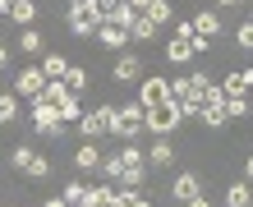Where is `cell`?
<instances>
[{
  "label": "cell",
  "instance_id": "6da1fadb",
  "mask_svg": "<svg viewBox=\"0 0 253 207\" xmlns=\"http://www.w3.org/2000/svg\"><path fill=\"white\" fill-rule=\"evenodd\" d=\"M147 129V111H143V101L133 97L129 106H115L111 111V138H120V143H138V134Z\"/></svg>",
  "mask_w": 253,
  "mask_h": 207
},
{
  "label": "cell",
  "instance_id": "7a4b0ae2",
  "mask_svg": "<svg viewBox=\"0 0 253 207\" xmlns=\"http://www.w3.org/2000/svg\"><path fill=\"white\" fill-rule=\"evenodd\" d=\"M65 23H69V33H79V37H92L101 23H106V9H101V0H69V9H65Z\"/></svg>",
  "mask_w": 253,
  "mask_h": 207
},
{
  "label": "cell",
  "instance_id": "3957f363",
  "mask_svg": "<svg viewBox=\"0 0 253 207\" xmlns=\"http://www.w3.org/2000/svg\"><path fill=\"white\" fill-rule=\"evenodd\" d=\"M138 101H143V111L166 106V101H170V79H166V74H143V79H138Z\"/></svg>",
  "mask_w": 253,
  "mask_h": 207
},
{
  "label": "cell",
  "instance_id": "277c9868",
  "mask_svg": "<svg viewBox=\"0 0 253 207\" xmlns=\"http://www.w3.org/2000/svg\"><path fill=\"white\" fill-rule=\"evenodd\" d=\"M46 83H51V79H46V69H42V65H28V69H19V74H14V83H9V87H14V92H19L23 101H33V97H42V92H46Z\"/></svg>",
  "mask_w": 253,
  "mask_h": 207
},
{
  "label": "cell",
  "instance_id": "5b68a950",
  "mask_svg": "<svg viewBox=\"0 0 253 207\" xmlns=\"http://www.w3.org/2000/svg\"><path fill=\"white\" fill-rule=\"evenodd\" d=\"M180 124H184V115H180V106H175V101L147 111V134H175Z\"/></svg>",
  "mask_w": 253,
  "mask_h": 207
},
{
  "label": "cell",
  "instance_id": "8992f818",
  "mask_svg": "<svg viewBox=\"0 0 253 207\" xmlns=\"http://www.w3.org/2000/svg\"><path fill=\"white\" fill-rule=\"evenodd\" d=\"M111 111H115V106H92V111H83L79 134H83V138H101V134H111Z\"/></svg>",
  "mask_w": 253,
  "mask_h": 207
},
{
  "label": "cell",
  "instance_id": "52a82bcc",
  "mask_svg": "<svg viewBox=\"0 0 253 207\" xmlns=\"http://www.w3.org/2000/svg\"><path fill=\"white\" fill-rule=\"evenodd\" d=\"M147 166H157V170H170L175 166V143H170V134H152V143H147Z\"/></svg>",
  "mask_w": 253,
  "mask_h": 207
},
{
  "label": "cell",
  "instance_id": "ba28073f",
  "mask_svg": "<svg viewBox=\"0 0 253 207\" xmlns=\"http://www.w3.org/2000/svg\"><path fill=\"white\" fill-rule=\"evenodd\" d=\"M143 74H147V69H143V55H138V51H120V60H115L111 79H115V83H138Z\"/></svg>",
  "mask_w": 253,
  "mask_h": 207
},
{
  "label": "cell",
  "instance_id": "9c48e42d",
  "mask_svg": "<svg viewBox=\"0 0 253 207\" xmlns=\"http://www.w3.org/2000/svg\"><path fill=\"white\" fill-rule=\"evenodd\" d=\"M198 194H203V180H198L193 170H180V175L170 180V198H175V203H189V198H198Z\"/></svg>",
  "mask_w": 253,
  "mask_h": 207
},
{
  "label": "cell",
  "instance_id": "30bf717a",
  "mask_svg": "<svg viewBox=\"0 0 253 207\" xmlns=\"http://www.w3.org/2000/svg\"><path fill=\"white\" fill-rule=\"evenodd\" d=\"M92 37H97V41H101V46H106V51H125V46H129V28H120V23H111V19L101 23V28H97Z\"/></svg>",
  "mask_w": 253,
  "mask_h": 207
},
{
  "label": "cell",
  "instance_id": "8fae6325",
  "mask_svg": "<svg viewBox=\"0 0 253 207\" xmlns=\"http://www.w3.org/2000/svg\"><path fill=\"white\" fill-rule=\"evenodd\" d=\"M74 166H79L83 175L97 170V166H101V143H97V138H83L79 147H74Z\"/></svg>",
  "mask_w": 253,
  "mask_h": 207
},
{
  "label": "cell",
  "instance_id": "7c38bea8",
  "mask_svg": "<svg viewBox=\"0 0 253 207\" xmlns=\"http://www.w3.org/2000/svg\"><path fill=\"white\" fill-rule=\"evenodd\" d=\"M221 87H226V97H249L253 92V69H230L221 79Z\"/></svg>",
  "mask_w": 253,
  "mask_h": 207
},
{
  "label": "cell",
  "instance_id": "4fadbf2b",
  "mask_svg": "<svg viewBox=\"0 0 253 207\" xmlns=\"http://www.w3.org/2000/svg\"><path fill=\"white\" fill-rule=\"evenodd\" d=\"M37 14H42L37 0H9V19L19 23V28H33V23H37Z\"/></svg>",
  "mask_w": 253,
  "mask_h": 207
},
{
  "label": "cell",
  "instance_id": "5bb4252c",
  "mask_svg": "<svg viewBox=\"0 0 253 207\" xmlns=\"http://www.w3.org/2000/svg\"><path fill=\"white\" fill-rule=\"evenodd\" d=\"M170 101H175V106H184V101H198V92H193V79H189V74H175V79H170ZM198 106H203V101H198Z\"/></svg>",
  "mask_w": 253,
  "mask_h": 207
},
{
  "label": "cell",
  "instance_id": "9a60e30c",
  "mask_svg": "<svg viewBox=\"0 0 253 207\" xmlns=\"http://www.w3.org/2000/svg\"><path fill=\"white\" fill-rule=\"evenodd\" d=\"M193 33H198V37H221V14H216V9L193 14Z\"/></svg>",
  "mask_w": 253,
  "mask_h": 207
},
{
  "label": "cell",
  "instance_id": "2e32d148",
  "mask_svg": "<svg viewBox=\"0 0 253 207\" xmlns=\"http://www.w3.org/2000/svg\"><path fill=\"white\" fill-rule=\"evenodd\" d=\"M157 37H161V28L147 19V14H138V19H133V28H129V41H143V46H147V41H157Z\"/></svg>",
  "mask_w": 253,
  "mask_h": 207
},
{
  "label": "cell",
  "instance_id": "e0dca14e",
  "mask_svg": "<svg viewBox=\"0 0 253 207\" xmlns=\"http://www.w3.org/2000/svg\"><path fill=\"white\" fill-rule=\"evenodd\" d=\"M143 14H147V19H152L157 28H170V23H175V9H170V0H147V9H143Z\"/></svg>",
  "mask_w": 253,
  "mask_h": 207
},
{
  "label": "cell",
  "instance_id": "ac0fdd59",
  "mask_svg": "<svg viewBox=\"0 0 253 207\" xmlns=\"http://www.w3.org/2000/svg\"><path fill=\"white\" fill-rule=\"evenodd\" d=\"M226 207H253V180H240L226 189Z\"/></svg>",
  "mask_w": 253,
  "mask_h": 207
},
{
  "label": "cell",
  "instance_id": "d6986e66",
  "mask_svg": "<svg viewBox=\"0 0 253 207\" xmlns=\"http://www.w3.org/2000/svg\"><path fill=\"white\" fill-rule=\"evenodd\" d=\"M166 60L184 69V65L193 60V46H189V41H184V37H170V41H166Z\"/></svg>",
  "mask_w": 253,
  "mask_h": 207
},
{
  "label": "cell",
  "instance_id": "ffe728a7",
  "mask_svg": "<svg viewBox=\"0 0 253 207\" xmlns=\"http://www.w3.org/2000/svg\"><path fill=\"white\" fill-rule=\"evenodd\" d=\"M101 180H111V184H120V175H125V157L120 152H111V157H101V166H97Z\"/></svg>",
  "mask_w": 253,
  "mask_h": 207
},
{
  "label": "cell",
  "instance_id": "44dd1931",
  "mask_svg": "<svg viewBox=\"0 0 253 207\" xmlns=\"http://www.w3.org/2000/svg\"><path fill=\"white\" fill-rule=\"evenodd\" d=\"M19 51H28V55H46V37H42L37 28H23V33H19Z\"/></svg>",
  "mask_w": 253,
  "mask_h": 207
},
{
  "label": "cell",
  "instance_id": "7402d4cb",
  "mask_svg": "<svg viewBox=\"0 0 253 207\" xmlns=\"http://www.w3.org/2000/svg\"><path fill=\"white\" fill-rule=\"evenodd\" d=\"M19 92H14V87H9V92H0V124H14V120H19Z\"/></svg>",
  "mask_w": 253,
  "mask_h": 207
},
{
  "label": "cell",
  "instance_id": "603a6c76",
  "mask_svg": "<svg viewBox=\"0 0 253 207\" xmlns=\"http://www.w3.org/2000/svg\"><path fill=\"white\" fill-rule=\"evenodd\" d=\"M42 69H46V79H65V74H69V60H65V55H55V51H46V55H42Z\"/></svg>",
  "mask_w": 253,
  "mask_h": 207
},
{
  "label": "cell",
  "instance_id": "cb8c5ba5",
  "mask_svg": "<svg viewBox=\"0 0 253 207\" xmlns=\"http://www.w3.org/2000/svg\"><path fill=\"white\" fill-rule=\"evenodd\" d=\"M60 120H65V124H79V120H83V97H79V92L60 101Z\"/></svg>",
  "mask_w": 253,
  "mask_h": 207
},
{
  "label": "cell",
  "instance_id": "d4e9b609",
  "mask_svg": "<svg viewBox=\"0 0 253 207\" xmlns=\"http://www.w3.org/2000/svg\"><path fill=\"white\" fill-rule=\"evenodd\" d=\"M106 19H111V23H120V28H133V19H138V9H133L129 0H125V5H111V9H106Z\"/></svg>",
  "mask_w": 253,
  "mask_h": 207
},
{
  "label": "cell",
  "instance_id": "484cf974",
  "mask_svg": "<svg viewBox=\"0 0 253 207\" xmlns=\"http://www.w3.org/2000/svg\"><path fill=\"white\" fill-rule=\"evenodd\" d=\"M198 120H203L207 129H226V124H230V115L221 111V106H203V111H198Z\"/></svg>",
  "mask_w": 253,
  "mask_h": 207
},
{
  "label": "cell",
  "instance_id": "4316f807",
  "mask_svg": "<svg viewBox=\"0 0 253 207\" xmlns=\"http://www.w3.org/2000/svg\"><path fill=\"white\" fill-rule=\"evenodd\" d=\"M226 115H230V120H249V115H253V101L249 97H226Z\"/></svg>",
  "mask_w": 253,
  "mask_h": 207
},
{
  "label": "cell",
  "instance_id": "83f0119b",
  "mask_svg": "<svg viewBox=\"0 0 253 207\" xmlns=\"http://www.w3.org/2000/svg\"><path fill=\"white\" fill-rule=\"evenodd\" d=\"M115 207H152V198H147L143 189H120V198H115Z\"/></svg>",
  "mask_w": 253,
  "mask_h": 207
},
{
  "label": "cell",
  "instance_id": "f1b7e54d",
  "mask_svg": "<svg viewBox=\"0 0 253 207\" xmlns=\"http://www.w3.org/2000/svg\"><path fill=\"white\" fill-rule=\"evenodd\" d=\"M33 152H37L33 143H19V147H14V152H9V166H14V170L23 175V170H28V161H33Z\"/></svg>",
  "mask_w": 253,
  "mask_h": 207
},
{
  "label": "cell",
  "instance_id": "f546056e",
  "mask_svg": "<svg viewBox=\"0 0 253 207\" xmlns=\"http://www.w3.org/2000/svg\"><path fill=\"white\" fill-rule=\"evenodd\" d=\"M143 180H147V166H125L120 189H143Z\"/></svg>",
  "mask_w": 253,
  "mask_h": 207
},
{
  "label": "cell",
  "instance_id": "4dcf8cb0",
  "mask_svg": "<svg viewBox=\"0 0 253 207\" xmlns=\"http://www.w3.org/2000/svg\"><path fill=\"white\" fill-rule=\"evenodd\" d=\"M23 175H28V180H46V175H51V161L42 157V152H33V161H28V170H23Z\"/></svg>",
  "mask_w": 253,
  "mask_h": 207
},
{
  "label": "cell",
  "instance_id": "1f68e13d",
  "mask_svg": "<svg viewBox=\"0 0 253 207\" xmlns=\"http://www.w3.org/2000/svg\"><path fill=\"white\" fill-rule=\"evenodd\" d=\"M65 83H69V92H87V69H79V65H69V74H65Z\"/></svg>",
  "mask_w": 253,
  "mask_h": 207
},
{
  "label": "cell",
  "instance_id": "d6a6232c",
  "mask_svg": "<svg viewBox=\"0 0 253 207\" xmlns=\"http://www.w3.org/2000/svg\"><path fill=\"white\" fill-rule=\"evenodd\" d=\"M120 157H125V166H147V152L138 143H120Z\"/></svg>",
  "mask_w": 253,
  "mask_h": 207
},
{
  "label": "cell",
  "instance_id": "836d02e7",
  "mask_svg": "<svg viewBox=\"0 0 253 207\" xmlns=\"http://www.w3.org/2000/svg\"><path fill=\"white\" fill-rule=\"evenodd\" d=\"M60 198H65L69 207H79V203L87 198V184H83V180H69V184H65V194H60Z\"/></svg>",
  "mask_w": 253,
  "mask_h": 207
},
{
  "label": "cell",
  "instance_id": "e575fe53",
  "mask_svg": "<svg viewBox=\"0 0 253 207\" xmlns=\"http://www.w3.org/2000/svg\"><path fill=\"white\" fill-rule=\"evenodd\" d=\"M42 97H51L55 106H60V101H65V97H74V92H69V83H65V79H51V83H46V92H42Z\"/></svg>",
  "mask_w": 253,
  "mask_h": 207
},
{
  "label": "cell",
  "instance_id": "d590c367",
  "mask_svg": "<svg viewBox=\"0 0 253 207\" xmlns=\"http://www.w3.org/2000/svg\"><path fill=\"white\" fill-rule=\"evenodd\" d=\"M235 41H240L244 51H253V19H244L240 28H235Z\"/></svg>",
  "mask_w": 253,
  "mask_h": 207
},
{
  "label": "cell",
  "instance_id": "8d00e7d4",
  "mask_svg": "<svg viewBox=\"0 0 253 207\" xmlns=\"http://www.w3.org/2000/svg\"><path fill=\"white\" fill-rule=\"evenodd\" d=\"M189 46H193V55H207L212 51V37H189Z\"/></svg>",
  "mask_w": 253,
  "mask_h": 207
},
{
  "label": "cell",
  "instance_id": "74e56055",
  "mask_svg": "<svg viewBox=\"0 0 253 207\" xmlns=\"http://www.w3.org/2000/svg\"><path fill=\"white\" fill-rule=\"evenodd\" d=\"M175 37H184V41L198 37V33H193V19H180V23H175Z\"/></svg>",
  "mask_w": 253,
  "mask_h": 207
},
{
  "label": "cell",
  "instance_id": "f35d334b",
  "mask_svg": "<svg viewBox=\"0 0 253 207\" xmlns=\"http://www.w3.org/2000/svg\"><path fill=\"white\" fill-rule=\"evenodd\" d=\"M184 207H216V203H212V198H203V194H198V198H189Z\"/></svg>",
  "mask_w": 253,
  "mask_h": 207
},
{
  "label": "cell",
  "instance_id": "ab89813d",
  "mask_svg": "<svg viewBox=\"0 0 253 207\" xmlns=\"http://www.w3.org/2000/svg\"><path fill=\"white\" fill-rule=\"evenodd\" d=\"M5 65H9V46L0 41V69H5Z\"/></svg>",
  "mask_w": 253,
  "mask_h": 207
},
{
  "label": "cell",
  "instance_id": "60d3db41",
  "mask_svg": "<svg viewBox=\"0 0 253 207\" xmlns=\"http://www.w3.org/2000/svg\"><path fill=\"white\" fill-rule=\"evenodd\" d=\"M244 180H253V152H249V161H244Z\"/></svg>",
  "mask_w": 253,
  "mask_h": 207
},
{
  "label": "cell",
  "instance_id": "b9f144b4",
  "mask_svg": "<svg viewBox=\"0 0 253 207\" xmlns=\"http://www.w3.org/2000/svg\"><path fill=\"white\" fill-rule=\"evenodd\" d=\"M42 207H69V203L65 198H51V203H42Z\"/></svg>",
  "mask_w": 253,
  "mask_h": 207
},
{
  "label": "cell",
  "instance_id": "7bdbcfd3",
  "mask_svg": "<svg viewBox=\"0 0 253 207\" xmlns=\"http://www.w3.org/2000/svg\"><path fill=\"white\" fill-rule=\"evenodd\" d=\"M111 5H125V0H101V9H111Z\"/></svg>",
  "mask_w": 253,
  "mask_h": 207
},
{
  "label": "cell",
  "instance_id": "ee69618b",
  "mask_svg": "<svg viewBox=\"0 0 253 207\" xmlns=\"http://www.w3.org/2000/svg\"><path fill=\"white\" fill-rule=\"evenodd\" d=\"M0 14H9V0H0Z\"/></svg>",
  "mask_w": 253,
  "mask_h": 207
},
{
  "label": "cell",
  "instance_id": "f6af8a7d",
  "mask_svg": "<svg viewBox=\"0 0 253 207\" xmlns=\"http://www.w3.org/2000/svg\"><path fill=\"white\" fill-rule=\"evenodd\" d=\"M216 5H240V0H216Z\"/></svg>",
  "mask_w": 253,
  "mask_h": 207
},
{
  "label": "cell",
  "instance_id": "bcb514c9",
  "mask_svg": "<svg viewBox=\"0 0 253 207\" xmlns=\"http://www.w3.org/2000/svg\"><path fill=\"white\" fill-rule=\"evenodd\" d=\"M240 5H244V0H240Z\"/></svg>",
  "mask_w": 253,
  "mask_h": 207
}]
</instances>
